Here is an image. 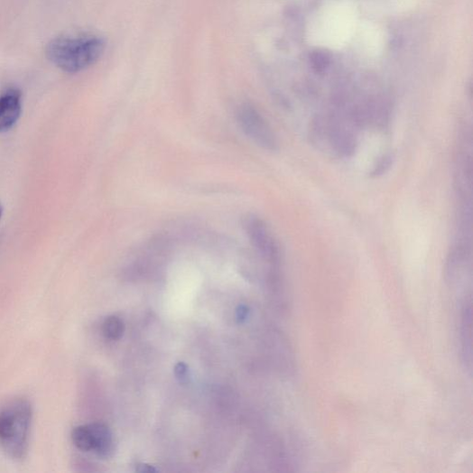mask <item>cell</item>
I'll use <instances>...</instances> for the list:
<instances>
[{
  "instance_id": "obj_1",
  "label": "cell",
  "mask_w": 473,
  "mask_h": 473,
  "mask_svg": "<svg viewBox=\"0 0 473 473\" xmlns=\"http://www.w3.org/2000/svg\"><path fill=\"white\" fill-rule=\"evenodd\" d=\"M357 27V9L349 0H335L323 6L309 23L308 38L315 46L341 49Z\"/></svg>"
},
{
  "instance_id": "obj_2",
  "label": "cell",
  "mask_w": 473,
  "mask_h": 473,
  "mask_svg": "<svg viewBox=\"0 0 473 473\" xmlns=\"http://www.w3.org/2000/svg\"><path fill=\"white\" fill-rule=\"evenodd\" d=\"M105 51L97 36H60L47 48V57L56 67L68 73L80 72L95 64Z\"/></svg>"
},
{
  "instance_id": "obj_3",
  "label": "cell",
  "mask_w": 473,
  "mask_h": 473,
  "mask_svg": "<svg viewBox=\"0 0 473 473\" xmlns=\"http://www.w3.org/2000/svg\"><path fill=\"white\" fill-rule=\"evenodd\" d=\"M32 408L25 399L0 409V449L13 459H23L29 450Z\"/></svg>"
},
{
  "instance_id": "obj_4",
  "label": "cell",
  "mask_w": 473,
  "mask_h": 473,
  "mask_svg": "<svg viewBox=\"0 0 473 473\" xmlns=\"http://www.w3.org/2000/svg\"><path fill=\"white\" fill-rule=\"evenodd\" d=\"M71 440L78 450L94 452L101 458H109L114 452L112 432L101 422L75 427L71 432Z\"/></svg>"
},
{
  "instance_id": "obj_5",
  "label": "cell",
  "mask_w": 473,
  "mask_h": 473,
  "mask_svg": "<svg viewBox=\"0 0 473 473\" xmlns=\"http://www.w3.org/2000/svg\"><path fill=\"white\" fill-rule=\"evenodd\" d=\"M236 121L246 136L259 147L270 152L279 149L277 137L255 107L248 104L240 107L236 112Z\"/></svg>"
},
{
  "instance_id": "obj_6",
  "label": "cell",
  "mask_w": 473,
  "mask_h": 473,
  "mask_svg": "<svg viewBox=\"0 0 473 473\" xmlns=\"http://www.w3.org/2000/svg\"><path fill=\"white\" fill-rule=\"evenodd\" d=\"M245 228L255 250L268 262L278 264L280 246L267 224L256 216H250L246 219Z\"/></svg>"
},
{
  "instance_id": "obj_7",
  "label": "cell",
  "mask_w": 473,
  "mask_h": 473,
  "mask_svg": "<svg viewBox=\"0 0 473 473\" xmlns=\"http://www.w3.org/2000/svg\"><path fill=\"white\" fill-rule=\"evenodd\" d=\"M22 93L11 88L0 96V133L11 130L22 114Z\"/></svg>"
},
{
  "instance_id": "obj_8",
  "label": "cell",
  "mask_w": 473,
  "mask_h": 473,
  "mask_svg": "<svg viewBox=\"0 0 473 473\" xmlns=\"http://www.w3.org/2000/svg\"><path fill=\"white\" fill-rule=\"evenodd\" d=\"M471 300H465L460 313V343L465 367L471 372L472 340H471Z\"/></svg>"
},
{
  "instance_id": "obj_9",
  "label": "cell",
  "mask_w": 473,
  "mask_h": 473,
  "mask_svg": "<svg viewBox=\"0 0 473 473\" xmlns=\"http://www.w3.org/2000/svg\"><path fill=\"white\" fill-rule=\"evenodd\" d=\"M354 34H357L358 45L365 53L377 55L382 51L384 39L377 27L371 24L364 25L360 29L357 27Z\"/></svg>"
},
{
  "instance_id": "obj_10",
  "label": "cell",
  "mask_w": 473,
  "mask_h": 473,
  "mask_svg": "<svg viewBox=\"0 0 473 473\" xmlns=\"http://www.w3.org/2000/svg\"><path fill=\"white\" fill-rule=\"evenodd\" d=\"M102 331L106 339L117 340L124 335L125 324L122 320L116 317H109L104 321Z\"/></svg>"
},
{
  "instance_id": "obj_11",
  "label": "cell",
  "mask_w": 473,
  "mask_h": 473,
  "mask_svg": "<svg viewBox=\"0 0 473 473\" xmlns=\"http://www.w3.org/2000/svg\"><path fill=\"white\" fill-rule=\"evenodd\" d=\"M412 0H378V9L384 11H401L406 10L411 6Z\"/></svg>"
},
{
  "instance_id": "obj_12",
  "label": "cell",
  "mask_w": 473,
  "mask_h": 473,
  "mask_svg": "<svg viewBox=\"0 0 473 473\" xmlns=\"http://www.w3.org/2000/svg\"><path fill=\"white\" fill-rule=\"evenodd\" d=\"M393 162V156L390 154H385L382 157V159L379 161L377 165L376 166L373 175L376 177H378L380 175H383L387 172V170L390 169Z\"/></svg>"
},
{
  "instance_id": "obj_13",
  "label": "cell",
  "mask_w": 473,
  "mask_h": 473,
  "mask_svg": "<svg viewBox=\"0 0 473 473\" xmlns=\"http://www.w3.org/2000/svg\"><path fill=\"white\" fill-rule=\"evenodd\" d=\"M175 375L176 377L180 380L181 383H185L189 379V369L188 366L183 364L180 363L175 367Z\"/></svg>"
},
{
  "instance_id": "obj_14",
  "label": "cell",
  "mask_w": 473,
  "mask_h": 473,
  "mask_svg": "<svg viewBox=\"0 0 473 473\" xmlns=\"http://www.w3.org/2000/svg\"><path fill=\"white\" fill-rule=\"evenodd\" d=\"M249 310L246 306H241L238 311H236V319L239 321H245L248 317Z\"/></svg>"
},
{
  "instance_id": "obj_15",
  "label": "cell",
  "mask_w": 473,
  "mask_h": 473,
  "mask_svg": "<svg viewBox=\"0 0 473 473\" xmlns=\"http://www.w3.org/2000/svg\"><path fill=\"white\" fill-rule=\"evenodd\" d=\"M136 469H137V471H140V472H155V471H157L154 468H153L152 466L146 465V464L139 465Z\"/></svg>"
},
{
  "instance_id": "obj_16",
  "label": "cell",
  "mask_w": 473,
  "mask_h": 473,
  "mask_svg": "<svg viewBox=\"0 0 473 473\" xmlns=\"http://www.w3.org/2000/svg\"><path fill=\"white\" fill-rule=\"evenodd\" d=\"M3 213H4V209H3L2 205H0V219H2Z\"/></svg>"
}]
</instances>
